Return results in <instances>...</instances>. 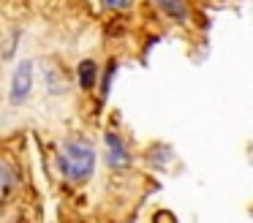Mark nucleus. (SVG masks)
<instances>
[{
  "mask_svg": "<svg viewBox=\"0 0 253 223\" xmlns=\"http://www.w3.org/2000/svg\"><path fill=\"white\" fill-rule=\"evenodd\" d=\"M30 90H33V63L30 60H22L17 65L11 76V90H8V98H11L14 106H19L22 101H28Z\"/></svg>",
  "mask_w": 253,
  "mask_h": 223,
  "instance_id": "2",
  "label": "nucleus"
},
{
  "mask_svg": "<svg viewBox=\"0 0 253 223\" xmlns=\"http://www.w3.org/2000/svg\"><path fill=\"white\" fill-rule=\"evenodd\" d=\"M133 0H104V5L106 8H112V11H123V8H128Z\"/></svg>",
  "mask_w": 253,
  "mask_h": 223,
  "instance_id": "7",
  "label": "nucleus"
},
{
  "mask_svg": "<svg viewBox=\"0 0 253 223\" xmlns=\"http://www.w3.org/2000/svg\"><path fill=\"white\" fill-rule=\"evenodd\" d=\"M155 3H158L161 8L171 16V19H177V22H185L188 19V8H185L182 0H155Z\"/></svg>",
  "mask_w": 253,
  "mask_h": 223,
  "instance_id": "4",
  "label": "nucleus"
},
{
  "mask_svg": "<svg viewBox=\"0 0 253 223\" xmlns=\"http://www.w3.org/2000/svg\"><path fill=\"white\" fill-rule=\"evenodd\" d=\"M106 161H109L112 169H123L131 163V152L117 134H106Z\"/></svg>",
  "mask_w": 253,
  "mask_h": 223,
  "instance_id": "3",
  "label": "nucleus"
},
{
  "mask_svg": "<svg viewBox=\"0 0 253 223\" xmlns=\"http://www.w3.org/2000/svg\"><path fill=\"white\" fill-rule=\"evenodd\" d=\"M95 74H98V68H95L93 60H84V63H79V85H82L84 90H90V87L95 85Z\"/></svg>",
  "mask_w": 253,
  "mask_h": 223,
  "instance_id": "5",
  "label": "nucleus"
},
{
  "mask_svg": "<svg viewBox=\"0 0 253 223\" xmlns=\"http://www.w3.org/2000/svg\"><path fill=\"white\" fill-rule=\"evenodd\" d=\"M11 182H14V174H11V169H8L6 163H0V193L11 188Z\"/></svg>",
  "mask_w": 253,
  "mask_h": 223,
  "instance_id": "6",
  "label": "nucleus"
},
{
  "mask_svg": "<svg viewBox=\"0 0 253 223\" xmlns=\"http://www.w3.org/2000/svg\"><path fill=\"white\" fill-rule=\"evenodd\" d=\"M95 172V150L84 139H68L60 147V174L68 182H84Z\"/></svg>",
  "mask_w": 253,
  "mask_h": 223,
  "instance_id": "1",
  "label": "nucleus"
}]
</instances>
